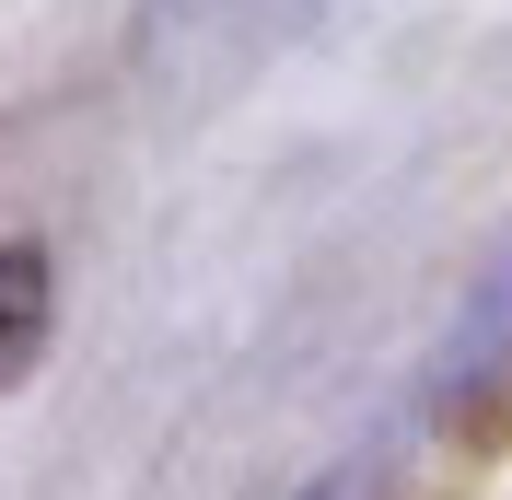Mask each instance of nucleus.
Instances as JSON below:
<instances>
[{"label":"nucleus","mask_w":512,"mask_h":500,"mask_svg":"<svg viewBox=\"0 0 512 500\" xmlns=\"http://www.w3.org/2000/svg\"><path fill=\"white\" fill-rule=\"evenodd\" d=\"M35 326H47V268L24 245H0V373L35 349Z\"/></svg>","instance_id":"nucleus-1"}]
</instances>
